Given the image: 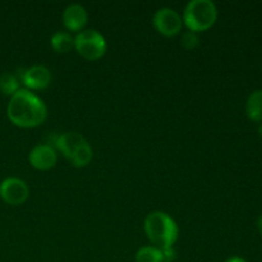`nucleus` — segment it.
<instances>
[{"label": "nucleus", "instance_id": "obj_1", "mask_svg": "<svg viewBox=\"0 0 262 262\" xmlns=\"http://www.w3.org/2000/svg\"><path fill=\"white\" fill-rule=\"evenodd\" d=\"M10 122L19 128H35L48 117V107L41 97L27 89H20L10 97L7 107Z\"/></svg>", "mask_w": 262, "mask_h": 262}, {"label": "nucleus", "instance_id": "obj_2", "mask_svg": "<svg viewBox=\"0 0 262 262\" xmlns=\"http://www.w3.org/2000/svg\"><path fill=\"white\" fill-rule=\"evenodd\" d=\"M145 233L154 247L163 248L174 247L178 241L179 228L176 220L163 211H154L145 219Z\"/></svg>", "mask_w": 262, "mask_h": 262}, {"label": "nucleus", "instance_id": "obj_3", "mask_svg": "<svg viewBox=\"0 0 262 262\" xmlns=\"http://www.w3.org/2000/svg\"><path fill=\"white\" fill-rule=\"evenodd\" d=\"M182 19L188 31L196 33L207 31L217 19L216 4L211 0H191L184 8Z\"/></svg>", "mask_w": 262, "mask_h": 262}, {"label": "nucleus", "instance_id": "obj_4", "mask_svg": "<svg viewBox=\"0 0 262 262\" xmlns=\"http://www.w3.org/2000/svg\"><path fill=\"white\" fill-rule=\"evenodd\" d=\"M74 49L86 60L96 61L105 55L107 43L99 31L86 28L74 36Z\"/></svg>", "mask_w": 262, "mask_h": 262}, {"label": "nucleus", "instance_id": "obj_5", "mask_svg": "<svg viewBox=\"0 0 262 262\" xmlns=\"http://www.w3.org/2000/svg\"><path fill=\"white\" fill-rule=\"evenodd\" d=\"M152 25L159 33L165 37H174L183 27V19L177 10L164 7L155 12L152 17Z\"/></svg>", "mask_w": 262, "mask_h": 262}, {"label": "nucleus", "instance_id": "obj_6", "mask_svg": "<svg viewBox=\"0 0 262 262\" xmlns=\"http://www.w3.org/2000/svg\"><path fill=\"white\" fill-rule=\"evenodd\" d=\"M30 196V189L25 181L17 177H9L0 183V197L3 201L12 206L25 204Z\"/></svg>", "mask_w": 262, "mask_h": 262}, {"label": "nucleus", "instance_id": "obj_7", "mask_svg": "<svg viewBox=\"0 0 262 262\" xmlns=\"http://www.w3.org/2000/svg\"><path fill=\"white\" fill-rule=\"evenodd\" d=\"M27 90H43L51 83V72L45 66H32L20 72L18 77Z\"/></svg>", "mask_w": 262, "mask_h": 262}, {"label": "nucleus", "instance_id": "obj_8", "mask_svg": "<svg viewBox=\"0 0 262 262\" xmlns=\"http://www.w3.org/2000/svg\"><path fill=\"white\" fill-rule=\"evenodd\" d=\"M28 161L36 170H49L56 165L58 154L50 145H37L28 154Z\"/></svg>", "mask_w": 262, "mask_h": 262}, {"label": "nucleus", "instance_id": "obj_9", "mask_svg": "<svg viewBox=\"0 0 262 262\" xmlns=\"http://www.w3.org/2000/svg\"><path fill=\"white\" fill-rule=\"evenodd\" d=\"M89 20V14L83 5L71 4L64 9L63 23L68 31L81 32L84 30Z\"/></svg>", "mask_w": 262, "mask_h": 262}, {"label": "nucleus", "instance_id": "obj_10", "mask_svg": "<svg viewBox=\"0 0 262 262\" xmlns=\"http://www.w3.org/2000/svg\"><path fill=\"white\" fill-rule=\"evenodd\" d=\"M87 143V140L78 132H64L55 140V147L67 160L74 155L79 147Z\"/></svg>", "mask_w": 262, "mask_h": 262}, {"label": "nucleus", "instance_id": "obj_11", "mask_svg": "<svg viewBox=\"0 0 262 262\" xmlns=\"http://www.w3.org/2000/svg\"><path fill=\"white\" fill-rule=\"evenodd\" d=\"M246 114L252 122H262V90L251 92L246 101Z\"/></svg>", "mask_w": 262, "mask_h": 262}, {"label": "nucleus", "instance_id": "obj_12", "mask_svg": "<svg viewBox=\"0 0 262 262\" xmlns=\"http://www.w3.org/2000/svg\"><path fill=\"white\" fill-rule=\"evenodd\" d=\"M50 45L56 53H69L72 49H74V37L67 31H58L51 36Z\"/></svg>", "mask_w": 262, "mask_h": 262}, {"label": "nucleus", "instance_id": "obj_13", "mask_svg": "<svg viewBox=\"0 0 262 262\" xmlns=\"http://www.w3.org/2000/svg\"><path fill=\"white\" fill-rule=\"evenodd\" d=\"M92 155H94V154H92V148L91 146H90V143L87 142L74 152V155L69 159V163H71L74 168H84V166H87L91 163Z\"/></svg>", "mask_w": 262, "mask_h": 262}, {"label": "nucleus", "instance_id": "obj_14", "mask_svg": "<svg viewBox=\"0 0 262 262\" xmlns=\"http://www.w3.org/2000/svg\"><path fill=\"white\" fill-rule=\"evenodd\" d=\"M18 90H20L19 79L15 74L8 73V72L0 74V92L2 94L12 97Z\"/></svg>", "mask_w": 262, "mask_h": 262}, {"label": "nucleus", "instance_id": "obj_15", "mask_svg": "<svg viewBox=\"0 0 262 262\" xmlns=\"http://www.w3.org/2000/svg\"><path fill=\"white\" fill-rule=\"evenodd\" d=\"M136 262H163V255L154 246H143L136 253Z\"/></svg>", "mask_w": 262, "mask_h": 262}, {"label": "nucleus", "instance_id": "obj_16", "mask_svg": "<svg viewBox=\"0 0 262 262\" xmlns=\"http://www.w3.org/2000/svg\"><path fill=\"white\" fill-rule=\"evenodd\" d=\"M200 43V37L199 33L193 32V31H186V32L182 35L181 38V45L183 46L186 50H193L199 46Z\"/></svg>", "mask_w": 262, "mask_h": 262}, {"label": "nucleus", "instance_id": "obj_17", "mask_svg": "<svg viewBox=\"0 0 262 262\" xmlns=\"http://www.w3.org/2000/svg\"><path fill=\"white\" fill-rule=\"evenodd\" d=\"M160 251L163 255V262H174L177 260V251L174 250V247L163 248Z\"/></svg>", "mask_w": 262, "mask_h": 262}, {"label": "nucleus", "instance_id": "obj_18", "mask_svg": "<svg viewBox=\"0 0 262 262\" xmlns=\"http://www.w3.org/2000/svg\"><path fill=\"white\" fill-rule=\"evenodd\" d=\"M225 262H247V261L243 260L242 257H230V258H228Z\"/></svg>", "mask_w": 262, "mask_h": 262}, {"label": "nucleus", "instance_id": "obj_19", "mask_svg": "<svg viewBox=\"0 0 262 262\" xmlns=\"http://www.w3.org/2000/svg\"><path fill=\"white\" fill-rule=\"evenodd\" d=\"M257 227H258V229H260V232L262 234V215L260 217H258V220H257Z\"/></svg>", "mask_w": 262, "mask_h": 262}, {"label": "nucleus", "instance_id": "obj_20", "mask_svg": "<svg viewBox=\"0 0 262 262\" xmlns=\"http://www.w3.org/2000/svg\"><path fill=\"white\" fill-rule=\"evenodd\" d=\"M257 132H258V135H260L261 137H262V123H261L260 125H258V129H257Z\"/></svg>", "mask_w": 262, "mask_h": 262}]
</instances>
